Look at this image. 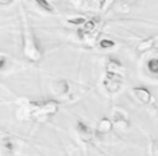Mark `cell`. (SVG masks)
I'll return each instance as SVG.
<instances>
[{"instance_id": "6da1fadb", "label": "cell", "mask_w": 158, "mask_h": 156, "mask_svg": "<svg viewBox=\"0 0 158 156\" xmlns=\"http://www.w3.org/2000/svg\"><path fill=\"white\" fill-rule=\"evenodd\" d=\"M23 53L26 57H28L32 61H38L42 56V52L36 45L35 37L28 31V28H26L23 33Z\"/></svg>"}, {"instance_id": "7a4b0ae2", "label": "cell", "mask_w": 158, "mask_h": 156, "mask_svg": "<svg viewBox=\"0 0 158 156\" xmlns=\"http://www.w3.org/2000/svg\"><path fill=\"white\" fill-rule=\"evenodd\" d=\"M58 109V103L54 100H47L43 103H38L36 109L33 110L32 116H35L38 120H46L48 116L56 114Z\"/></svg>"}, {"instance_id": "3957f363", "label": "cell", "mask_w": 158, "mask_h": 156, "mask_svg": "<svg viewBox=\"0 0 158 156\" xmlns=\"http://www.w3.org/2000/svg\"><path fill=\"white\" fill-rule=\"evenodd\" d=\"M98 27H99V19L93 17L90 20H86V22L84 24V26L78 31V35H79V37L81 40L90 41L95 36V32H96Z\"/></svg>"}, {"instance_id": "277c9868", "label": "cell", "mask_w": 158, "mask_h": 156, "mask_svg": "<svg viewBox=\"0 0 158 156\" xmlns=\"http://www.w3.org/2000/svg\"><path fill=\"white\" fill-rule=\"evenodd\" d=\"M51 92L58 99L67 98L69 95V92H70L69 83L65 79H57V80L51 83Z\"/></svg>"}, {"instance_id": "5b68a950", "label": "cell", "mask_w": 158, "mask_h": 156, "mask_svg": "<svg viewBox=\"0 0 158 156\" xmlns=\"http://www.w3.org/2000/svg\"><path fill=\"white\" fill-rule=\"evenodd\" d=\"M102 85H104V89L107 93L116 94L121 90V88L123 85V82H122V78H120V77H114V76L106 74V77L102 80Z\"/></svg>"}, {"instance_id": "8992f818", "label": "cell", "mask_w": 158, "mask_h": 156, "mask_svg": "<svg viewBox=\"0 0 158 156\" xmlns=\"http://www.w3.org/2000/svg\"><path fill=\"white\" fill-rule=\"evenodd\" d=\"M112 124L118 129H125L128 125V114L125 109L115 106L112 110Z\"/></svg>"}, {"instance_id": "52a82bcc", "label": "cell", "mask_w": 158, "mask_h": 156, "mask_svg": "<svg viewBox=\"0 0 158 156\" xmlns=\"http://www.w3.org/2000/svg\"><path fill=\"white\" fill-rule=\"evenodd\" d=\"M106 74L123 78L125 76V67L116 59H109L106 63Z\"/></svg>"}, {"instance_id": "ba28073f", "label": "cell", "mask_w": 158, "mask_h": 156, "mask_svg": "<svg viewBox=\"0 0 158 156\" xmlns=\"http://www.w3.org/2000/svg\"><path fill=\"white\" fill-rule=\"evenodd\" d=\"M132 94H133V97H135L139 103H142V104H148V103H151V100H152V94H151V92H149L147 88H144V87H136V88H133V89H132Z\"/></svg>"}, {"instance_id": "9c48e42d", "label": "cell", "mask_w": 158, "mask_h": 156, "mask_svg": "<svg viewBox=\"0 0 158 156\" xmlns=\"http://www.w3.org/2000/svg\"><path fill=\"white\" fill-rule=\"evenodd\" d=\"M112 125V120H110L109 118H102L96 125V131L99 134H107L109 131H111Z\"/></svg>"}, {"instance_id": "30bf717a", "label": "cell", "mask_w": 158, "mask_h": 156, "mask_svg": "<svg viewBox=\"0 0 158 156\" xmlns=\"http://www.w3.org/2000/svg\"><path fill=\"white\" fill-rule=\"evenodd\" d=\"M77 131H78V134H79L83 139H85V140L90 139L91 135H93V130H91L85 123H83V121H78V123H77Z\"/></svg>"}, {"instance_id": "8fae6325", "label": "cell", "mask_w": 158, "mask_h": 156, "mask_svg": "<svg viewBox=\"0 0 158 156\" xmlns=\"http://www.w3.org/2000/svg\"><path fill=\"white\" fill-rule=\"evenodd\" d=\"M115 45H116V43H115L112 40H109V38H102V40H100V42H99V46H100V48H102V50L114 48Z\"/></svg>"}, {"instance_id": "7c38bea8", "label": "cell", "mask_w": 158, "mask_h": 156, "mask_svg": "<svg viewBox=\"0 0 158 156\" xmlns=\"http://www.w3.org/2000/svg\"><path fill=\"white\" fill-rule=\"evenodd\" d=\"M147 68L152 73H158V58H151L147 62Z\"/></svg>"}, {"instance_id": "4fadbf2b", "label": "cell", "mask_w": 158, "mask_h": 156, "mask_svg": "<svg viewBox=\"0 0 158 156\" xmlns=\"http://www.w3.org/2000/svg\"><path fill=\"white\" fill-rule=\"evenodd\" d=\"M153 42H154V38H147V40H143V41L138 45L137 48H138L139 51H146V50H148V48L152 47Z\"/></svg>"}, {"instance_id": "5bb4252c", "label": "cell", "mask_w": 158, "mask_h": 156, "mask_svg": "<svg viewBox=\"0 0 158 156\" xmlns=\"http://www.w3.org/2000/svg\"><path fill=\"white\" fill-rule=\"evenodd\" d=\"M37 4H38V6L41 7V9H43V10H46V11H52V4L48 1V0H35Z\"/></svg>"}, {"instance_id": "9a60e30c", "label": "cell", "mask_w": 158, "mask_h": 156, "mask_svg": "<svg viewBox=\"0 0 158 156\" xmlns=\"http://www.w3.org/2000/svg\"><path fill=\"white\" fill-rule=\"evenodd\" d=\"M69 24H74V25H84L86 22V19L83 16H77V17H72L68 20Z\"/></svg>"}, {"instance_id": "2e32d148", "label": "cell", "mask_w": 158, "mask_h": 156, "mask_svg": "<svg viewBox=\"0 0 158 156\" xmlns=\"http://www.w3.org/2000/svg\"><path fill=\"white\" fill-rule=\"evenodd\" d=\"M114 1H115V0H102V1H101V6H100V9H105V7H107V6L111 5Z\"/></svg>"}, {"instance_id": "e0dca14e", "label": "cell", "mask_w": 158, "mask_h": 156, "mask_svg": "<svg viewBox=\"0 0 158 156\" xmlns=\"http://www.w3.org/2000/svg\"><path fill=\"white\" fill-rule=\"evenodd\" d=\"M153 155L154 156H158V141H154L153 142Z\"/></svg>"}, {"instance_id": "ac0fdd59", "label": "cell", "mask_w": 158, "mask_h": 156, "mask_svg": "<svg viewBox=\"0 0 158 156\" xmlns=\"http://www.w3.org/2000/svg\"><path fill=\"white\" fill-rule=\"evenodd\" d=\"M5 63H6V61H5V58H0V69H2V68H4V66H5Z\"/></svg>"}, {"instance_id": "d6986e66", "label": "cell", "mask_w": 158, "mask_h": 156, "mask_svg": "<svg viewBox=\"0 0 158 156\" xmlns=\"http://www.w3.org/2000/svg\"><path fill=\"white\" fill-rule=\"evenodd\" d=\"M12 0H0V4H5V2H10Z\"/></svg>"}, {"instance_id": "ffe728a7", "label": "cell", "mask_w": 158, "mask_h": 156, "mask_svg": "<svg viewBox=\"0 0 158 156\" xmlns=\"http://www.w3.org/2000/svg\"><path fill=\"white\" fill-rule=\"evenodd\" d=\"M49 2H52V1H59V0H48Z\"/></svg>"}]
</instances>
